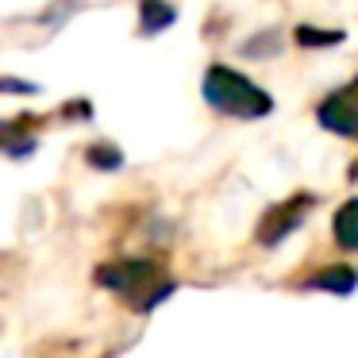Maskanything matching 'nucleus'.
I'll return each instance as SVG.
<instances>
[{"instance_id": "1", "label": "nucleus", "mask_w": 358, "mask_h": 358, "mask_svg": "<svg viewBox=\"0 0 358 358\" xmlns=\"http://www.w3.org/2000/svg\"><path fill=\"white\" fill-rule=\"evenodd\" d=\"M204 101L216 112L235 116V120H258V116H270L273 112L270 93L258 89L255 81H247L243 73L227 70V66H212L204 73Z\"/></svg>"}, {"instance_id": "2", "label": "nucleus", "mask_w": 358, "mask_h": 358, "mask_svg": "<svg viewBox=\"0 0 358 358\" xmlns=\"http://www.w3.org/2000/svg\"><path fill=\"white\" fill-rule=\"evenodd\" d=\"M320 124L327 131L343 135V139H358V93L347 89V93H331L324 104H320Z\"/></svg>"}, {"instance_id": "3", "label": "nucleus", "mask_w": 358, "mask_h": 358, "mask_svg": "<svg viewBox=\"0 0 358 358\" xmlns=\"http://www.w3.org/2000/svg\"><path fill=\"white\" fill-rule=\"evenodd\" d=\"M155 278V266L150 262H116V266H104L101 281L104 289H116V293H135V289L150 285Z\"/></svg>"}, {"instance_id": "4", "label": "nucleus", "mask_w": 358, "mask_h": 358, "mask_svg": "<svg viewBox=\"0 0 358 358\" xmlns=\"http://www.w3.org/2000/svg\"><path fill=\"white\" fill-rule=\"evenodd\" d=\"M308 208V196H296V204H281V208H273L270 216L262 220V227H258V239L262 243H278L285 231H293L296 224H301V212Z\"/></svg>"}, {"instance_id": "5", "label": "nucleus", "mask_w": 358, "mask_h": 358, "mask_svg": "<svg viewBox=\"0 0 358 358\" xmlns=\"http://www.w3.org/2000/svg\"><path fill=\"white\" fill-rule=\"evenodd\" d=\"M304 289H324V293H355L358 289V273L350 270V266H327V270L312 273L308 281H304Z\"/></svg>"}, {"instance_id": "6", "label": "nucleus", "mask_w": 358, "mask_h": 358, "mask_svg": "<svg viewBox=\"0 0 358 358\" xmlns=\"http://www.w3.org/2000/svg\"><path fill=\"white\" fill-rule=\"evenodd\" d=\"M331 231H335V243H339L343 250H358V196L335 212Z\"/></svg>"}, {"instance_id": "7", "label": "nucleus", "mask_w": 358, "mask_h": 358, "mask_svg": "<svg viewBox=\"0 0 358 358\" xmlns=\"http://www.w3.org/2000/svg\"><path fill=\"white\" fill-rule=\"evenodd\" d=\"M166 24H173V8L158 4V0H147L143 4V31H162Z\"/></svg>"}, {"instance_id": "8", "label": "nucleus", "mask_w": 358, "mask_h": 358, "mask_svg": "<svg viewBox=\"0 0 358 358\" xmlns=\"http://www.w3.org/2000/svg\"><path fill=\"white\" fill-rule=\"evenodd\" d=\"M343 39V31H312V27H301L296 31V43H304V47H324V43H339Z\"/></svg>"}, {"instance_id": "9", "label": "nucleus", "mask_w": 358, "mask_h": 358, "mask_svg": "<svg viewBox=\"0 0 358 358\" xmlns=\"http://www.w3.org/2000/svg\"><path fill=\"white\" fill-rule=\"evenodd\" d=\"M89 162H96V166H104V170H112V166H120V155H116V150L96 147V150H89Z\"/></svg>"}]
</instances>
